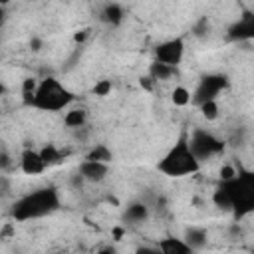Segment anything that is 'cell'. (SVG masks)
Wrapping results in <instances>:
<instances>
[{
	"mask_svg": "<svg viewBox=\"0 0 254 254\" xmlns=\"http://www.w3.org/2000/svg\"><path fill=\"white\" fill-rule=\"evenodd\" d=\"M183 56H185V44H183L181 38L167 40V42L159 44L157 50H155L157 62H161V64H165V65H171V67H175L177 64H181Z\"/></svg>",
	"mask_w": 254,
	"mask_h": 254,
	"instance_id": "cell-6",
	"label": "cell"
},
{
	"mask_svg": "<svg viewBox=\"0 0 254 254\" xmlns=\"http://www.w3.org/2000/svg\"><path fill=\"white\" fill-rule=\"evenodd\" d=\"M147 214H149L147 206H145V204L135 202V204H129V206H127V210H125V220H129V222L137 224V222H143V220L147 218Z\"/></svg>",
	"mask_w": 254,
	"mask_h": 254,
	"instance_id": "cell-15",
	"label": "cell"
},
{
	"mask_svg": "<svg viewBox=\"0 0 254 254\" xmlns=\"http://www.w3.org/2000/svg\"><path fill=\"white\" fill-rule=\"evenodd\" d=\"M157 169L167 175V177H185V175H194L200 169V161L192 155L187 139H179L169 153L159 161Z\"/></svg>",
	"mask_w": 254,
	"mask_h": 254,
	"instance_id": "cell-2",
	"label": "cell"
},
{
	"mask_svg": "<svg viewBox=\"0 0 254 254\" xmlns=\"http://www.w3.org/2000/svg\"><path fill=\"white\" fill-rule=\"evenodd\" d=\"M4 93H6V85H4V83H2V81H0V97H2V95H4Z\"/></svg>",
	"mask_w": 254,
	"mask_h": 254,
	"instance_id": "cell-30",
	"label": "cell"
},
{
	"mask_svg": "<svg viewBox=\"0 0 254 254\" xmlns=\"http://www.w3.org/2000/svg\"><path fill=\"white\" fill-rule=\"evenodd\" d=\"M135 254H161V252H159V248L155 244V246H139L135 250Z\"/></svg>",
	"mask_w": 254,
	"mask_h": 254,
	"instance_id": "cell-23",
	"label": "cell"
},
{
	"mask_svg": "<svg viewBox=\"0 0 254 254\" xmlns=\"http://www.w3.org/2000/svg\"><path fill=\"white\" fill-rule=\"evenodd\" d=\"M111 236H113V240L119 242V240L125 236V228H123V226H113V228H111Z\"/></svg>",
	"mask_w": 254,
	"mask_h": 254,
	"instance_id": "cell-24",
	"label": "cell"
},
{
	"mask_svg": "<svg viewBox=\"0 0 254 254\" xmlns=\"http://www.w3.org/2000/svg\"><path fill=\"white\" fill-rule=\"evenodd\" d=\"M157 248L161 254H192V250L185 244L183 238H175V236H167L161 238L157 242Z\"/></svg>",
	"mask_w": 254,
	"mask_h": 254,
	"instance_id": "cell-10",
	"label": "cell"
},
{
	"mask_svg": "<svg viewBox=\"0 0 254 254\" xmlns=\"http://www.w3.org/2000/svg\"><path fill=\"white\" fill-rule=\"evenodd\" d=\"M173 73H175V67L165 65V64H161V62H153V64L149 65V77H151L153 81H167Z\"/></svg>",
	"mask_w": 254,
	"mask_h": 254,
	"instance_id": "cell-12",
	"label": "cell"
},
{
	"mask_svg": "<svg viewBox=\"0 0 254 254\" xmlns=\"http://www.w3.org/2000/svg\"><path fill=\"white\" fill-rule=\"evenodd\" d=\"M153 85H155V81H153L149 75L141 77V87H143V89H147V91H153Z\"/></svg>",
	"mask_w": 254,
	"mask_h": 254,
	"instance_id": "cell-25",
	"label": "cell"
},
{
	"mask_svg": "<svg viewBox=\"0 0 254 254\" xmlns=\"http://www.w3.org/2000/svg\"><path fill=\"white\" fill-rule=\"evenodd\" d=\"M198 107H200V113H202V117H204L206 121L218 119V101H216V99L204 101V103H200Z\"/></svg>",
	"mask_w": 254,
	"mask_h": 254,
	"instance_id": "cell-19",
	"label": "cell"
},
{
	"mask_svg": "<svg viewBox=\"0 0 254 254\" xmlns=\"http://www.w3.org/2000/svg\"><path fill=\"white\" fill-rule=\"evenodd\" d=\"M2 22H4V10L0 8V26H2Z\"/></svg>",
	"mask_w": 254,
	"mask_h": 254,
	"instance_id": "cell-31",
	"label": "cell"
},
{
	"mask_svg": "<svg viewBox=\"0 0 254 254\" xmlns=\"http://www.w3.org/2000/svg\"><path fill=\"white\" fill-rule=\"evenodd\" d=\"M85 117H87V113H85L83 109L75 107V109H69V111L64 115V123H65V127L77 129V127H83V123H85Z\"/></svg>",
	"mask_w": 254,
	"mask_h": 254,
	"instance_id": "cell-14",
	"label": "cell"
},
{
	"mask_svg": "<svg viewBox=\"0 0 254 254\" xmlns=\"http://www.w3.org/2000/svg\"><path fill=\"white\" fill-rule=\"evenodd\" d=\"M71 101H73V93L67 87H64L56 77H46L36 87L32 107L42 111H60L67 107Z\"/></svg>",
	"mask_w": 254,
	"mask_h": 254,
	"instance_id": "cell-3",
	"label": "cell"
},
{
	"mask_svg": "<svg viewBox=\"0 0 254 254\" xmlns=\"http://www.w3.org/2000/svg\"><path fill=\"white\" fill-rule=\"evenodd\" d=\"M187 143H189L192 155L198 161H202V159H206V157H210L214 153H220L224 149L222 141H218L214 135H210V133H206L202 129L192 131V135H190V139H187Z\"/></svg>",
	"mask_w": 254,
	"mask_h": 254,
	"instance_id": "cell-4",
	"label": "cell"
},
{
	"mask_svg": "<svg viewBox=\"0 0 254 254\" xmlns=\"http://www.w3.org/2000/svg\"><path fill=\"white\" fill-rule=\"evenodd\" d=\"M212 200H214V204H216L218 208H222V210H230V208H232L230 198H228V194H226V190H224L222 187H218V189L214 190Z\"/></svg>",
	"mask_w": 254,
	"mask_h": 254,
	"instance_id": "cell-20",
	"label": "cell"
},
{
	"mask_svg": "<svg viewBox=\"0 0 254 254\" xmlns=\"http://www.w3.org/2000/svg\"><path fill=\"white\" fill-rule=\"evenodd\" d=\"M8 165H10V157H8L6 153H2V155H0V169H6Z\"/></svg>",
	"mask_w": 254,
	"mask_h": 254,
	"instance_id": "cell-28",
	"label": "cell"
},
{
	"mask_svg": "<svg viewBox=\"0 0 254 254\" xmlns=\"http://www.w3.org/2000/svg\"><path fill=\"white\" fill-rule=\"evenodd\" d=\"M123 16L125 14H123V8L119 4H105L103 12H101V18L109 24H119L123 20Z\"/></svg>",
	"mask_w": 254,
	"mask_h": 254,
	"instance_id": "cell-16",
	"label": "cell"
},
{
	"mask_svg": "<svg viewBox=\"0 0 254 254\" xmlns=\"http://www.w3.org/2000/svg\"><path fill=\"white\" fill-rule=\"evenodd\" d=\"M226 85V79L222 75H206L198 81V87L194 91V95H190V101H194L196 105L204 103V101H210V99H216L220 89Z\"/></svg>",
	"mask_w": 254,
	"mask_h": 254,
	"instance_id": "cell-5",
	"label": "cell"
},
{
	"mask_svg": "<svg viewBox=\"0 0 254 254\" xmlns=\"http://www.w3.org/2000/svg\"><path fill=\"white\" fill-rule=\"evenodd\" d=\"M190 95H192V93H190L187 87L177 85V87L173 89V93H171V99H173V103H175L177 107H185V105L190 103Z\"/></svg>",
	"mask_w": 254,
	"mask_h": 254,
	"instance_id": "cell-18",
	"label": "cell"
},
{
	"mask_svg": "<svg viewBox=\"0 0 254 254\" xmlns=\"http://www.w3.org/2000/svg\"><path fill=\"white\" fill-rule=\"evenodd\" d=\"M40 157H42V161H44L46 167H52V165L62 163L64 153H62L58 147H54V145H44V147L40 149Z\"/></svg>",
	"mask_w": 254,
	"mask_h": 254,
	"instance_id": "cell-13",
	"label": "cell"
},
{
	"mask_svg": "<svg viewBox=\"0 0 254 254\" xmlns=\"http://www.w3.org/2000/svg\"><path fill=\"white\" fill-rule=\"evenodd\" d=\"M95 254H117V250H115L113 246H103V248H99Z\"/></svg>",
	"mask_w": 254,
	"mask_h": 254,
	"instance_id": "cell-27",
	"label": "cell"
},
{
	"mask_svg": "<svg viewBox=\"0 0 254 254\" xmlns=\"http://www.w3.org/2000/svg\"><path fill=\"white\" fill-rule=\"evenodd\" d=\"M109 173L107 163H95V161H81L77 167V175L87 183H101Z\"/></svg>",
	"mask_w": 254,
	"mask_h": 254,
	"instance_id": "cell-7",
	"label": "cell"
},
{
	"mask_svg": "<svg viewBox=\"0 0 254 254\" xmlns=\"http://www.w3.org/2000/svg\"><path fill=\"white\" fill-rule=\"evenodd\" d=\"M6 190H8V181L4 177H0V196L6 194Z\"/></svg>",
	"mask_w": 254,
	"mask_h": 254,
	"instance_id": "cell-29",
	"label": "cell"
},
{
	"mask_svg": "<svg viewBox=\"0 0 254 254\" xmlns=\"http://www.w3.org/2000/svg\"><path fill=\"white\" fill-rule=\"evenodd\" d=\"M87 34H89L87 30H79V32L73 34V40H75V42H83V40L87 38Z\"/></svg>",
	"mask_w": 254,
	"mask_h": 254,
	"instance_id": "cell-26",
	"label": "cell"
},
{
	"mask_svg": "<svg viewBox=\"0 0 254 254\" xmlns=\"http://www.w3.org/2000/svg\"><path fill=\"white\" fill-rule=\"evenodd\" d=\"M60 206V196L56 189H40L34 192L24 194L18 198L12 206V216L20 222L30 220V218H40L50 212H54Z\"/></svg>",
	"mask_w": 254,
	"mask_h": 254,
	"instance_id": "cell-1",
	"label": "cell"
},
{
	"mask_svg": "<svg viewBox=\"0 0 254 254\" xmlns=\"http://www.w3.org/2000/svg\"><path fill=\"white\" fill-rule=\"evenodd\" d=\"M111 79H99L95 85H93V93L97 95V97H105V95H109V91H111Z\"/></svg>",
	"mask_w": 254,
	"mask_h": 254,
	"instance_id": "cell-21",
	"label": "cell"
},
{
	"mask_svg": "<svg viewBox=\"0 0 254 254\" xmlns=\"http://www.w3.org/2000/svg\"><path fill=\"white\" fill-rule=\"evenodd\" d=\"M185 244L190 248V250H200L206 246L208 242V234L204 228H198V226H190L187 232H185Z\"/></svg>",
	"mask_w": 254,
	"mask_h": 254,
	"instance_id": "cell-11",
	"label": "cell"
},
{
	"mask_svg": "<svg viewBox=\"0 0 254 254\" xmlns=\"http://www.w3.org/2000/svg\"><path fill=\"white\" fill-rule=\"evenodd\" d=\"M236 173H238V171H236L232 165H222L220 171H218V177H220L222 183H226V181H232V179L236 177Z\"/></svg>",
	"mask_w": 254,
	"mask_h": 254,
	"instance_id": "cell-22",
	"label": "cell"
},
{
	"mask_svg": "<svg viewBox=\"0 0 254 254\" xmlns=\"http://www.w3.org/2000/svg\"><path fill=\"white\" fill-rule=\"evenodd\" d=\"M230 38L232 40H250L254 36V16L252 14H246L242 16L236 24L230 26Z\"/></svg>",
	"mask_w": 254,
	"mask_h": 254,
	"instance_id": "cell-9",
	"label": "cell"
},
{
	"mask_svg": "<svg viewBox=\"0 0 254 254\" xmlns=\"http://www.w3.org/2000/svg\"><path fill=\"white\" fill-rule=\"evenodd\" d=\"M20 169L26 173V175H42L46 171V165L40 157V151L36 149H24L22 155H20Z\"/></svg>",
	"mask_w": 254,
	"mask_h": 254,
	"instance_id": "cell-8",
	"label": "cell"
},
{
	"mask_svg": "<svg viewBox=\"0 0 254 254\" xmlns=\"http://www.w3.org/2000/svg\"><path fill=\"white\" fill-rule=\"evenodd\" d=\"M85 161H95V163H109L111 161V151L105 145H95L87 155Z\"/></svg>",
	"mask_w": 254,
	"mask_h": 254,
	"instance_id": "cell-17",
	"label": "cell"
}]
</instances>
